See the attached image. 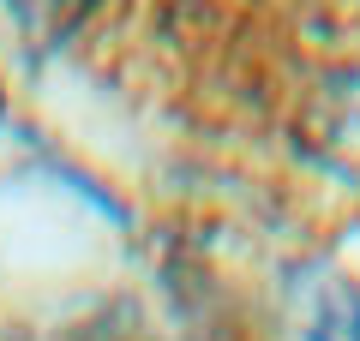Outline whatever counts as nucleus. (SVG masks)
Returning a JSON list of instances; mask_svg holds the SVG:
<instances>
[{"mask_svg":"<svg viewBox=\"0 0 360 341\" xmlns=\"http://www.w3.org/2000/svg\"><path fill=\"white\" fill-rule=\"evenodd\" d=\"M307 341H360V293L348 288L342 276H330V269H319V276L307 281Z\"/></svg>","mask_w":360,"mask_h":341,"instance_id":"1","label":"nucleus"}]
</instances>
